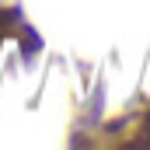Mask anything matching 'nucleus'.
Returning a JSON list of instances; mask_svg holds the SVG:
<instances>
[]
</instances>
